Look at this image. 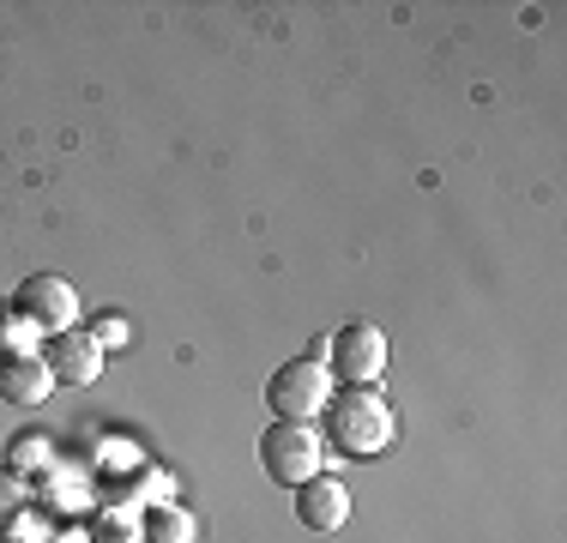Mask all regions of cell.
<instances>
[{
    "label": "cell",
    "mask_w": 567,
    "mask_h": 543,
    "mask_svg": "<svg viewBox=\"0 0 567 543\" xmlns=\"http://www.w3.org/2000/svg\"><path fill=\"white\" fill-rule=\"evenodd\" d=\"M327 441L332 447H344V453H357V459H374V453H386L393 447V404L381 399L374 387H332V399H327Z\"/></svg>",
    "instance_id": "obj_1"
},
{
    "label": "cell",
    "mask_w": 567,
    "mask_h": 543,
    "mask_svg": "<svg viewBox=\"0 0 567 543\" xmlns=\"http://www.w3.org/2000/svg\"><path fill=\"white\" fill-rule=\"evenodd\" d=\"M260 465L278 489H302L308 478L327 471V441L315 423H272L260 434Z\"/></svg>",
    "instance_id": "obj_2"
},
{
    "label": "cell",
    "mask_w": 567,
    "mask_h": 543,
    "mask_svg": "<svg viewBox=\"0 0 567 543\" xmlns=\"http://www.w3.org/2000/svg\"><path fill=\"white\" fill-rule=\"evenodd\" d=\"M332 399V369L327 362H284V369H272V380H266V404H272L278 423H308V417H320Z\"/></svg>",
    "instance_id": "obj_3"
},
{
    "label": "cell",
    "mask_w": 567,
    "mask_h": 543,
    "mask_svg": "<svg viewBox=\"0 0 567 543\" xmlns=\"http://www.w3.org/2000/svg\"><path fill=\"white\" fill-rule=\"evenodd\" d=\"M12 308H19L43 338H55L79 320V290L61 272H31V278H19V290H12Z\"/></svg>",
    "instance_id": "obj_4"
},
{
    "label": "cell",
    "mask_w": 567,
    "mask_h": 543,
    "mask_svg": "<svg viewBox=\"0 0 567 543\" xmlns=\"http://www.w3.org/2000/svg\"><path fill=\"white\" fill-rule=\"evenodd\" d=\"M332 369H339L344 387H374V380L386 375V332L369 320H350L339 326V338H332Z\"/></svg>",
    "instance_id": "obj_5"
},
{
    "label": "cell",
    "mask_w": 567,
    "mask_h": 543,
    "mask_svg": "<svg viewBox=\"0 0 567 543\" xmlns=\"http://www.w3.org/2000/svg\"><path fill=\"white\" fill-rule=\"evenodd\" d=\"M43 362L55 380H66V387H91V380L103 375V345L91 332H79V326H66V332H55L43 345Z\"/></svg>",
    "instance_id": "obj_6"
},
{
    "label": "cell",
    "mask_w": 567,
    "mask_h": 543,
    "mask_svg": "<svg viewBox=\"0 0 567 543\" xmlns=\"http://www.w3.org/2000/svg\"><path fill=\"white\" fill-rule=\"evenodd\" d=\"M296 495V520L308 525V532H339V525L350 520V489L339 483V478H308L302 489H290Z\"/></svg>",
    "instance_id": "obj_7"
},
{
    "label": "cell",
    "mask_w": 567,
    "mask_h": 543,
    "mask_svg": "<svg viewBox=\"0 0 567 543\" xmlns=\"http://www.w3.org/2000/svg\"><path fill=\"white\" fill-rule=\"evenodd\" d=\"M49 387H55V375H49L43 357H7V362H0V399H12V404H43Z\"/></svg>",
    "instance_id": "obj_8"
},
{
    "label": "cell",
    "mask_w": 567,
    "mask_h": 543,
    "mask_svg": "<svg viewBox=\"0 0 567 543\" xmlns=\"http://www.w3.org/2000/svg\"><path fill=\"white\" fill-rule=\"evenodd\" d=\"M49 459H55V441H49L43 429H19L7 441V471L12 478H24V471H49Z\"/></svg>",
    "instance_id": "obj_9"
},
{
    "label": "cell",
    "mask_w": 567,
    "mask_h": 543,
    "mask_svg": "<svg viewBox=\"0 0 567 543\" xmlns=\"http://www.w3.org/2000/svg\"><path fill=\"white\" fill-rule=\"evenodd\" d=\"M140 532H145V543H194V513L157 501V508L140 520Z\"/></svg>",
    "instance_id": "obj_10"
},
{
    "label": "cell",
    "mask_w": 567,
    "mask_h": 543,
    "mask_svg": "<svg viewBox=\"0 0 567 543\" xmlns=\"http://www.w3.org/2000/svg\"><path fill=\"white\" fill-rule=\"evenodd\" d=\"M37 338H43V332H37V326L31 320H24L19 315V308H0V345H7L12 350V357H37Z\"/></svg>",
    "instance_id": "obj_11"
},
{
    "label": "cell",
    "mask_w": 567,
    "mask_h": 543,
    "mask_svg": "<svg viewBox=\"0 0 567 543\" xmlns=\"http://www.w3.org/2000/svg\"><path fill=\"white\" fill-rule=\"evenodd\" d=\"M24 508H31V495H24V478L0 471V532H12V525L24 520Z\"/></svg>",
    "instance_id": "obj_12"
},
{
    "label": "cell",
    "mask_w": 567,
    "mask_h": 543,
    "mask_svg": "<svg viewBox=\"0 0 567 543\" xmlns=\"http://www.w3.org/2000/svg\"><path fill=\"white\" fill-rule=\"evenodd\" d=\"M97 543H145V532H140V520H133V513L103 508L97 513Z\"/></svg>",
    "instance_id": "obj_13"
},
{
    "label": "cell",
    "mask_w": 567,
    "mask_h": 543,
    "mask_svg": "<svg viewBox=\"0 0 567 543\" xmlns=\"http://www.w3.org/2000/svg\"><path fill=\"white\" fill-rule=\"evenodd\" d=\"M91 338H97V345H127V320H121V315H97V320H91Z\"/></svg>",
    "instance_id": "obj_14"
},
{
    "label": "cell",
    "mask_w": 567,
    "mask_h": 543,
    "mask_svg": "<svg viewBox=\"0 0 567 543\" xmlns=\"http://www.w3.org/2000/svg\"><path fill=\"white\" fill-rule=\"evenodd\" d=\"M332 357V338L320 332V338H308V362H327Z\"/></svg>",
    "instance_id": "obj_15"
}]
</instances>
